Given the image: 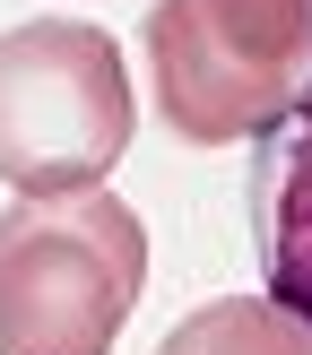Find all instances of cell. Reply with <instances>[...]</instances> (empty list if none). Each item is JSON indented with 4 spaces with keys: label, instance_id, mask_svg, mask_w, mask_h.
Wrapping results in <instances>:
<instances>
[{
    "label": "cell",
    "instance_id": "obj_1",
    "mask_svg": "<svg viewBox=\"0 0 312 355\" xmlns=\"http://www.w3.org/2000/svg\"><path fill=\"white\" fill-rule=\"evenodd\" d=\"M148 286V234L113 191L0 208V355H113Z\"/></svg>",
    "mask_w": 312,
    "mask_h": 355
},
{
    "label": "cell",
    "instance_id": "obj_2",
    "mask_svg": "<svg viewBox=\"0 0 312 355\" xmlns=\"http://www.w3.org/2000/svg\"><path fill=\"white\" fill-rule=\"evenodd\" d=\"M130 148V69L104 26L35 17L0 35V182L17 200L96 191Z\"/></svg>",
    "mask_w": 312,
    "mask_h": 355
},
{
    "label": "cell",
    "instance_id": "obj_3",
    "mask_svg": "<svg viewBox=\"0 0 312 355\" xmlns=\"http://www.w3.org/2000/svg\"><path fill=\"white\" fill-rule=\"evenodd\" d=\"M312 69V0H156L148 78L156 113L191 148L260 139L286 121Z\"/></svg>",
    "mask_w": 312,
    "mask_h": 355
},
{
    "label": "cell",
    "instance_id": "obj_4",
    "mask_svg": "<svg viewBox=\"0 0 312 355\" xmlns=\"http://www.w3.org/2000/svg\"><path fill=\"white\" fill-rule=\"evenodd\" d=\"M252 165V217H260V269H269V304L312 329V87L286 104L277 130H260Z\"/></svg>",
    "mask_w": 312,
    "mask_h": 355
},
{
    "label": "cell",
    "instance_id": "obj_5",
    "mask_svg": "<svg viewBox=\"0 0 312 355\" xmlns=\"http://www.w3.org/2000/svg\"><path fill=\"white\" fill-rule=\"evenodd\" d=\"M156 355H312V329L260 295H225V304H200L191 321H173Z\"/></svg>",
    "mask_w": 312,
    "mask_h": 355
}]
</instances>
